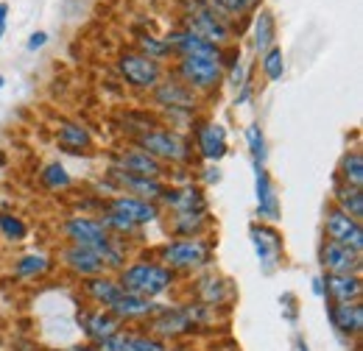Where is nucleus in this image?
I'll return each instance as SVG.
<instances>
[{
	"label": "nucleus",
	"mask_w": 363,
	"mask_h": 351,
	"mask_svg": "<svg viewBox=\"0 0 363 351\" xmlns=\"http://www.w3.org/2000/svg\"><path fill=\"white\" fill-rule=\"evenodd\" d=\"M177 273L171 267H165L157 260H137V263L123 265L118 270V282L123 287V293H135L145 299H162L165 293H171L177 287Z\"/></svg>",
	"instance_id": "7ed1b4c3"
},
{
	"label": "nucleus",
	"mask_w": 363,
	"mask_h": 351,
	"mask_svg": "<svg viewBox=\"0 0 363 351\" xmlns=\"http://www.w3.org/2000/svg\"><path fill=\"white\" fill-rule=\"evenodd\" d=\"M112 168L126 171V173L148 176V178H165V176H168V165H162V162L154 159L151 154L140 151L137 145L121 148V151L115 154V159H112Z\"/></svg>",
	"instance_id": "f3484780"
},
{
	"label": "nucleus",
	"mask_w": 363,
	"mask_h": 351,
	"mask_svg": "<svg viewBox=\"0 0 363 351\" xmlns=\"http://www.w3.org/2000/svg\"><path fill=\"white\" fill-rule=\"evenodd\" d=\"M321 284H324V299H330V304L361 301L363 296L361 273H324Z\"/></svg>",
	"instance_id": "aec40b11"
},
{
	"label": "nucleus",
	"mask_w": 363,
	"mask_h": 351,
	"mask_svg": "<svg viewBox=\"0 0 363 351\" xmlns=\"http://www.w3.org/2000/svg\"><path fill=\"white\" fill-rule=\"evenodd\" d=\"M182 28L199 34L201 40L227 47L235 40V31L229 25V20H224L210 0H184V17H182Z\"/></svg>",
	"instance_id": "423d86ee"
},
{
	"label": "nucleus",
	"mask_w": 363,
	"mask_h": 351,
	"mask_svg": "<svg viewBox=\"0 0 363 351\" xmlns=\"http://www.w3.org/2000/svg\"><path fill=\"white\" fill-rule=\"evenodd\" d=\"M296 351H311V349H308V343H305V340H296Z\"/></svg>",
	"instance_id": "49530a36"
},
{
	"label": "nucleus",
	"mask_w": 363,
	"mask_h": 351,
	"mask_svg": "<svg viewBox=\"0 0 363 351\" xmlns=\"http://www.w3.org/2000/svg\"><path fill=\"white\" fill-rule=\"evenodd\" d=\"M327 318L333 323V329L338 335L347 338H358L363 332V304L361 301H350V304H330Z\"/></svg>",
	"instance_id": "cd10ccee"
},
{
	"label": "nucleus",
	"mask_w": 363,
	"mask_h": 351,
	"mask_svg": "<svg viewBox=\"0 0 363 351\" xmlns=\"http://www.w3.org/2000/svg\"><path fill=\"white\" fill-rule=\"evenodd\" d=\"M324 240H333V243H341V246H350L352 251L363 254V226L361 220L350 218L347 212L330 207L324 212Z\"/></svg>",
	"instance_id": "9b49d317"
},
{
	"label": "nucleus",
	"mask_w": 363,
	"mask_h": 351,
	"mask_svg": "<svg viewBox=\"0 0 363 351\" xmlns=\"http://www.w3.org/2000/svg\"><path fill=\"white\" fill-rule=\"evenodd\" d=\"M338 181L363 190V154L361 151H347L338 162Z\"/></svg>",
	"instance_id": "473e14b6"
},
{
	"label": "nucleus",
	"mask_w": 363,
	"mask_h": 351,
	"mask_svg": "<svg viewBox=\"0 0 363 351\" xmlns=\"http://www.w3.org/2000/svg\"><path fill=\"white\" fill-rule=\"evenodd\" d=\"M3 34H6V25H0V40H3Z\"/></svg>",
	"instance_id": "de8ad7c7"
},
{
	"label": "nucleus",
	"mask_w": 363,
	"mask_h": 351,
	"mask_svg": "<svg viewBox=\"0 0 363 351\" xmlns=\"http://www.w3.org/2000/svg\"><path fill=\"white\" fill-rule=\"evenodd\" d=\"M160 209H168L171 215H210V204L204 195L201 184L184 181V184H168L162 198H160Z\"/></svg>",
	"instance_id": "9d476101"
},
{
	"label": "nucleus",
	"mask_w": 363,
	"mask_h": 351,
	"mask_svg": "<svg viewBox=\"0 0 363 351\" xmlns=\"http://www.w3.org/2000/svg\"><path fill=\"white\" fill-rule=\"evenodd\" d=\"M40 184L50 192H65V190L73 187V176L62 162H48L45 168L40 171Z\"/></svg>",
	"instance_id": "72a5a7b5"
},
{
	"label": "nucleus",
	"mask_w": 363,
	"mask_h": 351,
	"mask_svg": "<svg viewBox=\"0 0 363 351\" xmlns=\"http://www.w3.org/2000/svg\"><path fill=\"white\" fill-rule=\"evenodd\" d=\"M135 50L145 53V56H151V59H157V62H162V59L171 56V47L165 45V40L157 37V34H151V31H140V34H137Z\"/></svg>",
	"instance_id": "e433bc0d"
},
{
	"label": "nucleus",
	"mask_w": 363,
	"mask_h": 351,
	"mask_svg": "<svg viewBox=\"0 0 363 351\" xmlns=\"http://www.w3.org/2000/svg\"><path fill=\"white\" fill-rule=\"evenodd\" d=\"M3 84H6V79H3V76H0V89H3Z\"/></svg>",
	"instance_id": "09e8293b"
},
{
	"label": "nucleus",
	"mask_w": 363,
	"mask_h": 351,
	"mask_svg": "<svg viewBox=\"0 0 363 351\" xmlns=\"http://www.w3.org/2000/svg\"><path fill=\"white\" fill-rule=\"evenodd\" d=\"M62 234L70 246H79V248H90L101 257V263L106 265V273L109 270H121L126 265V248L118 246V240L101 226V220L92 218V215H70L62 223Z\"/></svg>",
	"instance_id": "f257e3e1"
},
{
	"label": "nucleus",
	"mask_w": 363,
	"mask_h": 351,
	"mask_svg": "<svg viewBox=\"0 0 363 351\" xmlns=\"http://www.w3.org/2000/svg\"><path fill=\"white\" fill-rule=\"evenodd\" d=\"M160 301H154V299H145V296H135V293H123L112 307L109 312L126 326V323H145V321H151L157 312H160Z\"/></svg>",
	"instance_id": "412c9836"
},
{
	"label": "nucleus",
	"mask_w": 363,
	"mask_h": 351,
	"mask_svg": "<svg viewBox=\"0 0 363 351\" xmlns=\"http://www.w3.org/2000/svg\"><path fill=\"white\" fill-rule=\"evenodd\" d=\"M6 17H9V3H0V25H6Z\"/></svg>",
	"instance_id": "a18cd8bd"
},
{
	"label": "nucleus",
	"mask_w": 363,
	"mask_h": 351,
	"mask_svg": "<svg viewBox=\"0 0 363 351\" xmlns=\"http://www.w3.org/2000/svg\"><path fill=\"white\" fill-rule=\"evenodd\" d=\"M193 134H196V151H199V156H201L204 162L218 165L229 154V137H227V129H224L221 123L199 120Z\"/></svg>",
	"instance_id": "4468645a"
},
{
	"label": "nucleus",
	"mask_w": 363,
	"mask_h": 351,
	"mask_svg": "<svg viewBox=\"0 0 363 351\" xmlns=\"http://www.w3.org/2000/svg\"><path fill=\"white\" fill-rule=\"evenodd\" d=\"M210 215H171L168 229L174 237H204L210 231Z\"/></svg>",
	"instance_id": "c756f323"
},
{
	"label": "nucleus",
	"mask_w": 363,
	"mask_h": 351,
	"mask_svg": "<svg viewBox=\"0 0 363 351\" xmlns=\"http://www.w3.org/2000/svg\"><path fill=\"white\" fill-rule=\"evenodd\" d=\"M252 100V84L246 81L243 87H238V95H235V106H243V103H249Z\"/></svg>",
	"instance_id": "37998d69"
},
{
	"label": "nucleus",
	"mask_w": 363,
	"mask_h": 351,
	"mask_svg": "<svg viewBox=\"0 0 363 351\" xmlns=\"http://www.w3.org/2000/svg\"><path fill=\"white\" fill-rule=\"evenodd\" d=\"M252 45L257 53H266L272 45H277V20L269 8H260L252 25Z\"/></svg>",
	"instance_id": "c85d7f7f"
},
{
	"label": "nucleus",
	"mask_w": 363,
	"mask_h": 351,
	"mask_svg": "<svg viewBox=\"0 0 363 351\" xmlns=\"http://www.w3.org/2000/svg\"><path fill=\"white\" fill-rule=\"evenodd\" d=\"M249 237H252L257 260L263 265V273H274L279 260H282V234L269 223H252Z\"/></svg>",
	"instance_id": "2eb2a0df"
},
{
	"label": "nucleus",
	"mask_w": 363,
	"mask_h": 351,
	"mask_svg": "<svg viewBox=\"0 0 363 351\" xmlns=\"http://www.w3.org/2000/svg\"><path fill=\"white\" fill-rule=\"evenodd\" d=\"M157 254H160L157 263L171 267L179 276V273H199V270L210 267L213 257H216V246L204 237H174V240L162 243Z\"/></svg>",
	"instance_id": "20e7f679"
},
{
	"label": "nucleus",
	"mask_w": 363,
	"mask_h": 351,
	"mask_svg": "<svg viewBox=\"0 0 363 351\" xmlns=\"http://www.w3.org/2000/svg\"><path fill=\"white\" fill-rule=\"evenodd\" d=\"M333 207L341 209V212H347L350 218L361 220L363 218V190L338 181L335 190H333Z\"/></svg>",
	"instance_id": "7c9ffc66"
},
{
	"label": "nucleus",
	"mask_w": 363,
	"mask_h": 351,
	"mask_svg": "<svg viewBox=\"0 0 363 351\" xmlns=\"http://www.w3.org/2000/svg\"><path fill=\"white\" fill-rule=\"evenodd\" d=\"M318 265L324 273H361V254L350 246L324 240L318 248Z\"/></svg>",
	"instance_id": "a211bd4d"
},
{
	"label": "nucleus",
	"mask_w": 363,
	"mask_h": 351,
	"mask_svg": "<svg viewBox=\"0 0 363 351\" xmlns=\"http://www.w3.org/2000/svg\"><path fill=\"white\" fill-rule=\"evenodd\" d=\"M260 70L269 81H279L285 76V56L279 45H272L266 53H260Z\"/></svg>",
	"instance_id": "c9c22d12"
},
{
	"label": "nucleus",
	"mask_w": 363,
	"mask_h": 351,
	"mask_svg": "<svg viewBox=\"0 0 363 351\" xmlns=\"http://www.w3.org/2000/svg\"><path fill=\"white\" fill-rule=\"evenodd\" d=\"M121 123L126 126L123 132H132L135 137H140V134L151 132V129H157L160 123H157V117L154 115H148V112H126L123 117H121ZM132 137V139H135Z\"/></svg>",
	"instance_id": "58836bf2"
},
{
	"label": "nucleus",
	"mask_w": 363,
	"mask_h": 351,
	"mask_svg": "<svg viewBox=\"0 0 363 351\" xmlns=\"http://www.w3.org/2000/svg\"><path fill=\"white\" fill-rule=\"evenodd\" d=\"M201 181H204V184H218V181H221V168H218V165H210V168H204V171H201Z\"/></svg>",
	"instance_id": "79ce46f5"
},
{
	"label": "nucleus",
	"mask_w": 363,
	"mask_h": 351,
	"mask_svg": "<svg viewBox=\"0 0 363 351\" xmlns=\"http://www.w3.org/2000/svg\"><path fill=\"white\" fill-rule=\"evenodd\" d=\"M53 270V260L43 254V251H31V254H23L17 263H14V276L17 279H43Z\"/></svg>",
	"instance_id": "2f4dec72"
},
{
	"label": "nucleus",
	"mask_w": 363,
	"mask_h": 351,
	"mask_svg": "<svg viewBox=\"0 0 363 351\" xmlns=\"http://www.w3.org/2000/svg\"><path fill=\"white\" fill-rule=\"evenodd\" d=\"M48 45V34L45 31H34L31 37H28V42H26V47L34 53V50H40V47H45Z\"/></svg>",
	"instance_id": "a19ab883"
},
{
	"label": "nucleus",
	"mask_w": 363,
	"mask_h": 351,
	"mask_svg": "<svg viewBox=\"0 0 363 351\" xmlns=\"http://www.w3.org/2000/svg\"><path fill=\"white\" fill-rule=\"evenodd\" d=\"M104 209L126 218L129 223L140 226V229L148 226V223H154V220L162 215L160 204L145 201V198H137V195H126V192H115L109 201H104Z\"/></svg>",
	"instance_id": "ddd939ff"
},
{
	"label": "nucleus",
	"mask_w": 363,
	"mask_h": 351,
	"mask_svg": "<svg viewBox=\"0 0 363 351\" xmlns=\"http://www.w3.org/2000/svg\"><path fill=\"white\" fill-rule=\"evenodd\" d=\"M0 237L6 243H23L28 237V223L14 212H0Z\"/></svg>",
	"instance_id": "f704fd0d"
},
{
	"label": "nucleus",
	"mask_w": 363,
	"mask_h": 351,
	"mask_svg": "<svg viewBox=\"0 0 363 351\" xmlns=\"http://www.w3.org/2000/svg\"><path fill=\"white\" fill-rule=\"evenodd\" d=\"M79 326H82L84 338L90 340L95 349H98L101 343H106L109 338H115V335L123 329V323H121L109 309H104V307H92V309L79 312Z\"/></svg>",
	"instance_id": "dca6fc26"
},
{
	"label": "nucleus",
	"mask_w": 363,
	"mask_h": 351,
	"mask_svg": "<svg viewBox=\"0 0 363 351\" xmlns=\"http://www.w3.org/2000/svg\"><path fill=\"white\" fill-rule=\"evenodd\" d=\"M177 79L193 89L196 95H207L224 84L221 59L213 56H182L177 62Z\"/></svg>",
	"instance_id": "0eeeda50"
},
{
	"label": "nucleus",
	"mask_w": 363,
	"mask_h": 351,
	"mask_svg": "<svg viewBox=\"0 0 363 351\" xmlns=\"http://www.w3.org/2000/svg\"><path fill=\"white\" fill-rule=\"evenodd\" d=\"M218 321V309L207 307L201 301H190V304H174V307H160V312L145 321L148 335L160 338V340H177L190 332H199L204 326H213Z\"/></svg>",
	"instance_id": "f03ea898"
},
{
	"label": "nucleus",
	"mask_w": 363,
	"mask_h": 351,
	"mask_svg": "<svg viewBox=\"0 0 363 351\" xmlns=\"http://www.w3.org/2000/svg\"><path fill=\"white\" fill-rule=\"evenodd\" d=\"M311 284H313V287H311V290H313V296H318V299H324V284H321V276H316V279H313Z\"/></svg>",
	"instance_id": "c03bdc74"
},
{
	"label": "nucleus",
	"mask_w": 363,
	"mask_h": 351,
	"mask_svg": "<svg viewBox=\"0 0 363 351\" xmlns=\"http://www.w3.org/2000/svg\"><path fill=\"white\" fill-rule=\"evenodd\" d=\"M255 165V201H257V215L266 223L279 220V198H277V190L272 184V176L266 171V165L260 162H252Z\"/></svg>",
	"instance_id": "b1692460"
},
{
	"label": "nucleus",
	"mask_w": 363,
	"mask_h": 351,
	"mask_svg": "<svg viewBox=\"0 0 363 351\" xmlns=\"http://www.w3.org/2000/svg\"><path fill=\"white\" fill-rule=\"evenodd\" d=\"M118 67V76L129 84L132 89H140V92H151L162 79H165V67L162 62L140 53V50H123L115 62Z\"/></svg>",
	"instance_id": "6e6552de"
},
{
	"label": "nucleus",
	"mask_w": 363,
	"mask_h": 351,
	"mask_svg": "<svg viewBox=\"0 0 363 351\" xmlns=\"http://www.w3.org/2000/svg\"><path fill=\"white\" fill-rule=\"evenodd\" d=\"M98 351H168V343L154 338V335H143V332H126L121 329L115 338H109L106 343H101Z\"/></svg>",
	"instance_id": "bb28decb"
},
{
	"label": "nucleus",
	"mask_w": 363,
	"mask_h": 351,
	"mask_svg": "<svg viewBox=\"0 0 363 351\" xmlns=\"http://www.w3.org/2000/svg\"><path fill=\"white\" fill-rule=\"evenodd\" d=\"M82 293H84V299L92 301L95 307L109 309L121 296H123V287H121L118 276H112V273H101V276L82 279Z\"/></svg>",
	"instance_id": "393cba45"
},
{
	"label": "nucleus",
	"mask_w": 363,
	"mask_h": 351,
	"mask_svg": "<svg viewBox=\"0 0 363 351\" xmlns=\"http://www.w3.org/2000/svg\"><path fill=\"white\" fill-rule=\"evenodd\" d=\"M92 132L79 123V120H59L56 123V145L65 151V154H73V156H82V154H90L92 151Z\"/></svg>",
	"instance_id": "a878e982"
},
{
	"label": "nucleus",
	"mask_w": 363,
	"mask_h": 351,
	"mask_svg": "<svg viewBox=\"0 0 363 351\" xmlns=\"http://www.w3.org/2000/svg\"><path fill=\"white\" fill-rule=\"evenodd\" d=\"M109 184L115 192H126V195H137V198H145V201H154L160 204L162 192H165V178H148V176H137L126 173V171H118V168H109Z\"/></svg>",
	"instance_id": "f8f14e48"
},
{
	"label": "nucleus",
	"mask_w": 363,
	"mask_h": 351,
	"mask_svg": "<svg viewBox=\"0 0 363 351\" xmlns=\"http://www.w3.org/2000/svg\"><path fill=\"white\" fill-rule=\"evenodd\" d=\"M196 301L207 304V307H216V309H224L235 299V287L232 282L218 276V273H201L196 279Z\"/></svg>",
	"instance_id": "4be33fe9"
},
{
	"label": "nucleus",
	"mask_w": 363,
	"mask_h": 351,
	"mask_svg": "<svg viewBox=\"0 0 363 351\" xmlns=\"http://www.w3.org/2000/svg\"><path fill=\"white\" fill-rule=\"evenodd\" d=\"M246 145H249L252 162L266 165V137H263V129H260V126H249V129H246Z\"/></svg>",
	"instance_id": "ea45409f"
},
{
	"label": "nucleus",
	"mask_w": 363,
	"mask_h": 351,
	"mask_svg": "<svg viewBox=\"0 0 363 351\" xmlns=\"http://www.w3.org/2000/svg\"><path fill=\"white\" fill-rule=\"evenodd\" d=\"M165 45L171 47V53H177V56H213V59H221V47L213 42H207V40H201L199 34H193V31H187V28H174V31H168L165 37Z\"/></svg>",
	"instance_id": "5701e85b"
},
{
	"label": "nucleus",
	"mask_w": 363,
	"mask_h": 351,
	"mask_svg": "<svg viewBox=\"0 0 363 351\" xmlns=\"http://www.w3.org/2000/svg\"><path fill=\"white\" fill-rule=\"evenodd\" d=\"M132 145H137L145 154H151L154 159H160L168 168L171 165H190L193 162V142L184 134L174 132V129H165V126H157L151 132L135 137Z\"/></svg>",
	"instance_id": "39448f33"
},
{
	"label": "nucleus",
	"mask_w": 363,
	"mask_h": 351,
	"mask_svg": "<svg viewBox=\"0 0 363 351\" xmlns=\"http://www.w3.org/2000/svg\"><path fill=\"white\" fill-rule=\"evenodd\" d=\"M59 263H62V267H65L67 273H73L79 282H82V279H90V276L106 273V265L101 263V257H98L95 251L70 246V243L59 251Z\"/></svg>",
	"instance_id": "6ab92c4d"
},
{
	"label": "nucleus",
	"mask_w": 363,
	"mask_h": 351,
	"mask_svg": "<svg viewBox=\"0 0 363 351\" xmlns=\"http://www.w3.org/2000/svg\"><path fill=\"white\" fill-rule=\"evenodd\" d=\"M151 100H154V106H160L162 112H171V117H177V115L190 117V115H196V109H199V95L187 87V84H182L177 76L162 79L157 87L151 89Z\"/></svg>",
	"instance_id": "1a4fd4ad"
},
{
	"label": "nucleus",
	"mask_w": 363,
	"mask_h": 351,
	"mask_svg": "<svg viewBox=\"0 0 363 351\" xmlns=\"http://www.w3.org/2000/svg\"><path fill=\"white\" fill-rule=\"evenodd\" d=\"M210 6L224 17H246V14H252V11H257L260 8V0H210Z\"/></svg>",
	"instance_id": "4c0bfd02"
}]
</instances>
